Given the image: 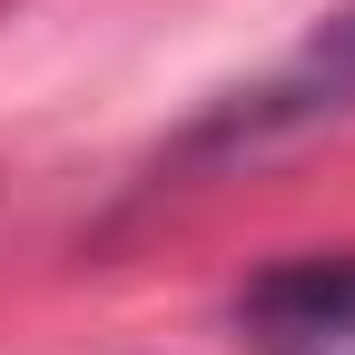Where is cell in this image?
Listing matches in <instances>:
<instances>
[{"instance_id": "cell-2", "label": "cell", "mask_w": 355, "mask_h": 355, "mask_svg": "<svg viewBox=\"0 0 355 355\" xmlns=\"http://www.w3.org/2000/svg\"><path fill=\"white\" fill-rule=\"evenodd\" d=\"M237 326L257 355H355V257H286L247 286Z\"/></svg>"}, {"instance_id": "cell-1", "label": "cell", "mask_w": 355, "mask_h": 355, "mask_svg": "<svg viewBox=\"0 0 355 355\" xmlns=\"http://www.w3.org/2000/svg\"><path fill=\"white\" fill-rule=\"evenodd\" d=\"M355 99V0L345 10H326V30L306 40V50L286 60V69H266L257 89H237L227 109H217L207 128L178 158H257V148H277V139H296V128H316V119H336Z\"/></svg>"}]
</instances>
